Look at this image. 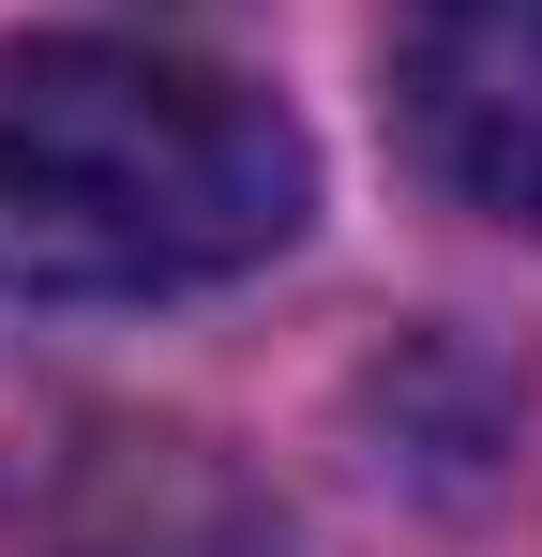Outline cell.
Here are the masks:
<instances>
[{
	"label": "cell",
	"mask_w": 542,
	"mask_h": 557,
	"mask_svg": "<svg viewBox=\"0 0 542 557\" xmlns=\"http://www.w3.org/2000/svg\"><path fill=\"white\" fill-rule=\"evenodd\" d=\"M317 211L301 121L167 46H0V301H167L286 257Z\"/></svg>",
	"instance_id": "6da1fadb"
},
{
	"label": "cell",
	"mask_w": 542,
	"mask_h": 557,
	"mask_svg": "<svg viewBox=\"0 0 542 557\" xmlns=\"http://www.w3.org/2000/svg\"><path fill=\"white\" fill-rule=\"evenodd\" d=\"M392 121L438 196L542 242V0H407L392 15Z\"/></svg>",
	"instance_id": "7a4b0ae2"
},
{
	"label": "cell",
	"mask_w": 542,
	"mask_h": 557,
	"mask_svg": "<svg viewBox=\"0 0 542 557\" xmlns=\"http://www.w3.org/2000/svg\"><path fill=\"white\" fill-rule=\"evenodd\" d=\"M30 557H286L271 497L196 437H106V453L46 497Z\"/></svg>",
	"instance_id": "3957f363"
}]
</instances>
